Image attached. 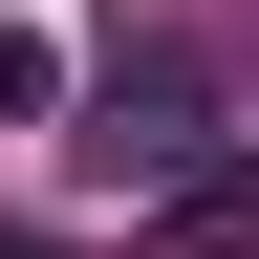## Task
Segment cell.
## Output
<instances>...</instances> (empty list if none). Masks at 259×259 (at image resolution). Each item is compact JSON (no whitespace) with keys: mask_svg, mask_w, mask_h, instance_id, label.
<instances>
[{"mask_svg":"<svg viewBox=\"0 0 259 259\" xmlns=\"http://www.w3.org/2000/svg\"><path fill=\"white\" fill-rule=\"evenodd\" d=\"M238 130H216V65L194 44H108V87H87V130H65V173L87 194H173V173H216Z\"/></svg>","mask_w":259,"mask_h":259,"instance_id":"cell-1","label":"cell"},{"mask_svg":"<svg viewBox=\"0 0 259 259\" xmlns=\"http://www.w3.org/2000/svg\"><path fill=\"white\" fill-rule=\"evenodd\" d=\"M130 259H259V173L216 151V173H173V194H130Z\"/></svg>","mask_w":259,"mask_h":259,"instance_id":"cell-2","label":"cell"},{"mask_svg":"<svg viewBox=\"0 0 259 259\" xmlns=\"http://www.w3.org/2000/svg\"><path fill=\"white\" fill-rule=\"evenodd\" d=\"M65 108V44H44V22H0V130H44Z\"/></svg>","mask_w":259,"mask_h":259,"instance_id":"cell-3","label":"cell"},{"mask_svg":"<svg viewBox=\"0 0 259 259\" xmlns=\"http://www.w3.org/2000/svg\"><path fill=\"white\" fill-rule=\"evenodd\" d=\"M0 259H44V238H0Z\"/></svg>","mask_w":259,"mask_h":259,"instance_id":"cell-4","label":"cell"}]
</instances>
